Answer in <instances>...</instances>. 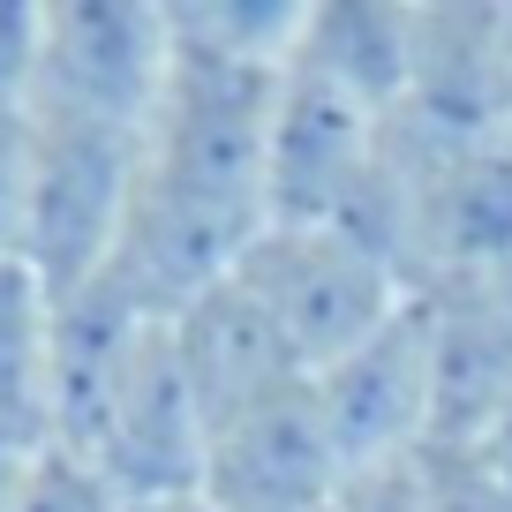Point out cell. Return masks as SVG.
<instances>
[{
	"label": "cell",
	"instance_id": "2",
	"mask_svg": "<svg viewBox=\"0 0 512 512\" xmlns=\"http://www.w3.org/2000/svg\"><path fill=\"white\" fill-rule=\"evenodd\" d=\"M144 136L31 98V189H23V241L16 256L53 294H76L106 272L113 234L128 219Z\"/></svg>",
	"mask_w": 512,
	"mask_h": 512
},
{
	"label": "cell",
	"instance_id": "7",
	"mask_svg": "<svg viewBox=\"0 0 512 512\" xmlns=\"http://www.w3.org/2000/svg\"><path fill=\"white\" fill-rule=\"evenodd\" d=\"M174 354H181V377L196 392V415H204V437L219 430L226 415L272 400L287 384H302L309 369L287 354V339L272 332V317L241 294V279H219L204 302H189L174 324Z\"/></svg>",
	"mask_w": 512,
	"mask_h": 512
},
{
	"label": "cell",
	"instance_id": "1",
	"mask_svg": "<svg viewBox=\"0 0 512 512\" xmlns=\"http://www.w3.org/2000/svg\"><path fill=\"white\" fill-rule=\"evenodd\" d=\"M234 279L272 317V332L287 339V354L309 377L332 369L339 354H354L362 339H377L384 324L415 302L400 287V272L362 234H347L332 219H272L241 249Z\"/></svg>",
	"mask_w": 512,
	"mask_h": 512
},
{
	"label": "cell",
	"instance_id": "13",
	"mask_svg": "<svg viewBox=\"0 0 512 512\" xmlns=\"http://www.w3.org/2000/svg\"><path fill=\"white\" fill-rule=\"evenodd\" d=\"M482 460H490V475L512 490V407H505V422L490 430V445H482Z\"/></svg>",
	"mask_w": 512,
	"mask_h": 512
},
{
	"label": "cell",
	"instance_id": "14",
	"mask_svg": "<svg viewBox=\"0 0 512 512\" xmlns=\"http://www.w3.org/2000/svg\"><path fill=\"white\" fill-rule=\"evenodd\" d=\"M324 512H347V505H339V497H332V505H324Z\"/></svg>",
	"mask_w": 512,
	"mask_h": 512
},
{
	"label": "cell",
	"instance_id": "9",
	"mask_svg": "<svg viewBox=\"0 0 512 512\" xmlns=\"http://www.w3.org/2000/svg\"><path fill=\"white\" fill-rule=\"evenodd\" d=\"M407 512H512V490L490 475L482 452H415Z\"/></svg>",
	"mask_w": 512,
	"mask_h": 512
},
{
	"label": "cell",
	"instance_id": "6",
	"mask_svg": "<svg viewBox=\"0 0 512 512\" xmlns=\"http://www.w3.org/2000/svg\"><path fill=\"white\" fill-rule=\"evenodd\" d=\"M400 121L422 136H512V8H415Z\"/></svg>",
	"mask_w": 512,
	"mask_h": 512
},
{
	"label": "cell",
	"instance_id": "5",
	"mask_svg": "<svg viewBox=\"0 0 512 512\" xmlns=\"http://www.w3.org/2000/svg\"><path fill=\"white\" fill-rule=\"evenodd\" d=\"M339 452L324 430L317 384H287L272 400L226 415L204 437V512H324L339 497Z\"/></svg>",
	"mask_w": 512,
	"mask_h": 512
},
{
	"label": "cell",
	"instance_id": "8",
	"mask_svg": "<svg viewBox=\"0 0 512 512\" xmlns=\"http://www.w3.org/2000/svg\"><path fill=\"white\" fill-rule=\"evenodd\" d=\"M53 362H61V294L0 256V422L53 445Z\"/></svg>",
	"mask_w": 512,
	"mask_h": 512
},
{
	"label": "cell",
	"instance_id": "4",
	"mask_svg": "<svg viewBox=\"0 0 512 512\" xmlns=\"http://www.w3.org/2000/svg\"><path fill=\"white\" fill-rule=\"evenodd\" d=\"M309 384H317L339 475H369V467L430 452V437H437V369H430L422 302H407L377 339H362L354 354H339V362L317 369Z\"/></svg>",
	"mask_w": 512,
	"mask_h": 512
},
{
	"label": "cell",
	"instance_id": "10",
	"mask_svg": "<svg viewBox=\"0 0 512 512\" xmlns=\"http://www.w3.org/2000/svg\"><path fill=\"white\" fill-rule=\"evenodd\" d=\"M16 512H136L113 482H98L83 460H68V452H46V467H38L31 497H23Z\"/></svg>",
	"mask_w": 512,
	"mask_h": 512
},
{
	"label": "cell",
	"instance_id": "15",
	"mask_svg": "<svg viewBox=\"0 0 512 512\" xmlns=\"http://www.w3.org/2000/svg\"><path fill=\"white\" fill-rule=\"evenodd\" d=\"M181 512H204V505H181Z\"/></svg>",
	"mask_w": 512,
	"mask_h": 512
},
{
	"label": "cell",
	"instance_id": "11",
	"mask_svg": "<svg viewBox=\"0 0 512 512\" xmlns=\"http://www.w3.org/2000/svg\"><path fill=\"white\" fill-rule=\"evenodd\" d=\"M23 189H31V106L0 98V256L23 241Z\"/></svg>",
	"mask_w": 512,
	"mask_h": 512
},
{
	"label": "cell",
	"instance_id": "3",
	"mask_svg": "<svg viewBox=\"0 0 512 512\" xmlns=\"http://www.w3.org/2000/svg\"><path fill=\"white\" fill-rule=\"evenodd\" d=\"M174 76L159 0H38V106L144 136Z\"/></svg>",
	"mask_w": 512,
	"mask_h": 512
},
{
	"label": "cell",
	"instance_id": "12",
	"mask_svg": "<svg viewBox=\"0 0 512 512\" xmlns=\"http://www.w3.org/2000/svg\"><path fill=\"white\" fill-rule=\"evenodd\" d=\"M46 437H31V430H16V422H0V512H16L23 497H31V482H38V467H46Z\"/></svg>",
	"mask_w": 512,
	"mask_h": 512
}]
</instances>
